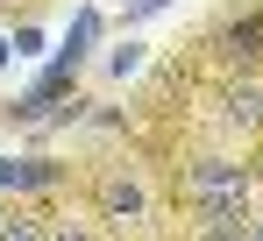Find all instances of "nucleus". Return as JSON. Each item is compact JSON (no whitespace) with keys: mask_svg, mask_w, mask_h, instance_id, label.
Instances as JSON below:
<instances>
[{"mask_svg":"<svg viewBox=\"0 0 263 241\" xmlns=\"http://www.w3.org/2000/svg\"><path fill=\"white\" fill-rule=\"evenodd\" d=\"M228 114L242 120V128H249V120H263V92H256V85H242V92H228Z\"/></svg>","mask_w":263,"mask_h":241,"instance_id":"nucleus-3","label":"nucleus"},{"mask_svg":"<svg viewBox=\"0 0 263 241\" xmlns=\"http://www.w3.org/2000/svg\"><path fill=\"white\" fill-rule=\"evenodd\" d=\"M256 241H263V227H256Z\"/></svg>","mask_w":263,"mask_h":241,"instance_id":"nucleus-9","label":"nucleus"},{"mask_svg":"<svg viewBox=\"0 0 263 241\" xmlns=\"http://www.w3.org/2000/svg\"><path fill=\"white\" fill-rule=\"evenodd\" d=\"M57 241H86V234H71V227H64V234H57Z\"/></svg>","mask_w":263,"mask_h":241,"instance_id":"nucleus-8","label":"nucleus"},{"mask_svg":"<svg viewBox=\"0 0 263 241\" xmlns=\"http://www.w3.org/2000/svg\"><path fill=\"white\" fill-rule=\"evenodd\" d=\"M100 199H107L114 220H142V185H135V177H107V192H100Z\"/></svg>","mask_w":263,"mask_h":241,"instance_id":"nucleus-2","label":"nucleus"},{"mask_svg":"<svg viewBox=\"0 0 263 241\" xmlns=\"http://www.w3.org/2000/svg\"><path fill=\"white\" fill-rule=\"evenodd\" d=\"M171 0H128V14H164Z\"/></svg>","mask_w":263,"mask_h":241,"instance_id":"nucleus-6","label":"nucleus"},{"mask_svg":"<svg viewBox=\"0 0 263 241\" xmlns=\"http://www.w3.org/2000/svg\"><path fill=\"white\" fill-rule=\"evenodd\" d=\"M43 163H0V185H43Z\"/></svg>","mask_w":263,"mask_h":241,"instance_id":"nucleus-4","label":"nucleus"},{"mask_svg":"<svg viewBox=\"0 0 263 241\" xmlns=\"http://www.w3.org/2000/svg\"><path fill=\"white\" fill-rule=\"evenodd\" d=\"M192 206L206 227H242L249 213V170L242 163H199L192 170Z\"/></svg>","mask_w":263,"mask_h":241,"instance_id":"nucleus-1","label":"nucleus"},{"mask_svg":"<svg viewBox=\"0 0 263 241\" xmlns=\"http://www.w3.org/2000/svg\"><path fill=\"white\" fill-rule=\"evenodd\" d=\"M206 234H214V241H242V234H235V227H206Z\"/></svg>","mask_w":263,"mask_h":241,"instance_id":"nucleus-7","label":"nucleus"},{"mask_svg":"<svg viewBox=\"0 0 263 241\" xmlns=\"http://www.w3.org/2000/svg\"><path fill=\"white\" fill-rule=\"evenodd\" d=\"M0 241H43V234H36L29 220H7V227H0Z\"/></svg>","mask_w":263,"mask_h":241,"instance_id":"nucleus-5","label":"nucleus"}]
</instances>
